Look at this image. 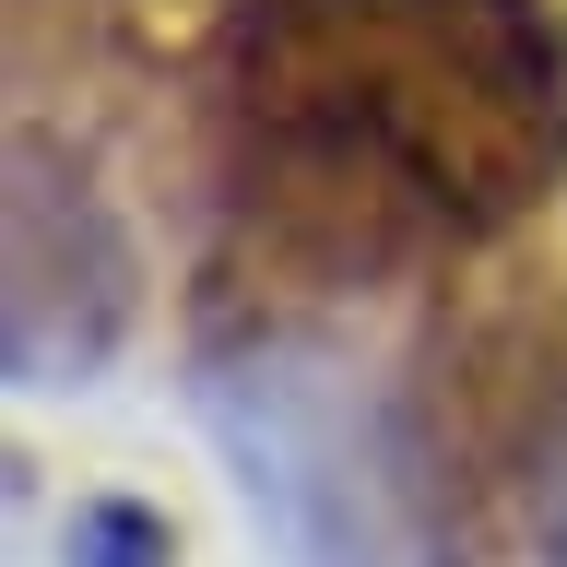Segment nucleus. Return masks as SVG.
<instances>
[{
  "label": "nucleus",
  "instance_id": "nucleus-2",
  "mask_svg": "<svg viewBox=\"0 0 567 567\" xmlns=\"http://www.w3.org/2000/svg\"><path fill=\"white\" fill-rule=\"evenodd\" d=\"M189 402L284 567H461V485L402 343L343 308L213 296L189 331Z\"/></svg>",
  "mask_w": 567,
  "mask_h": 567
},
{
  "label": "nucleus",
  "instance_id": "nucleus-4",
  "mask_svg": "<svg viewBox=\"0 0 567 567\" xmlns=\"http://www.w3.org/2000/svg\"><path fill=\"white\" fill-rule=\"evenodd\" d=\"M60 556L71 567H177V532H166L154 496H83L71 532H60Z\"/></svg>",
  "mask_w": 567,
  "mask_h": 567
},
{
  "label": "nucleus",
  "instance_id": "nucleus-5",
  "mask_svg": "<svg viewBox=\"0 0 567 567\" xmlns=\"http://www.w3.org/2000/svg\"><path fill=\"white\" fill-rule=\"evenodd\" d=\"M520 508H532V556L567 567V379L556 402L532 414V450H520Z\"/></svg>",
  "mask_w": 567,
  "mask_h": 567
},
{
  "label": "nucleus",
  "instance_id": "nucleus-1",
  "mask_svg": "<svg viewBox=\"0 0 567 567\" xmlns=\"http://www.w3.org/2000/svg\"><path fill=\"white\" fill-rule=\"evenodd\" d=\"M213 296L379 308L567 189V0H225Z\"/></svg>",
  "mask_w": 567,
  "mask_h": 567
},
{
  "label": "nucleus",
  "instance_id": "nucleus-3",
  "mask_svg": "<svg viewBox=\"0 0 567 567\" xmlns=\"http://www.w3.org/2000/svg\"><path fill=\"white\" fill-rule=\"evenodd\" d=\"M0 343L12 390H83L142 319V237L106 202V177L48 118H12V202H0Z\"/></svg>",
  "mask_w": 567,
  "mask_h": 567
}]
</instances>
